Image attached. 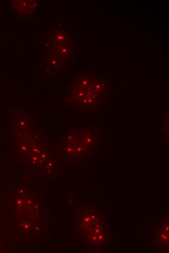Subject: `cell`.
I'll use <instances>...</instances> for the list:
<instances>
[{
	"label": "cell",
	"mask_w": 169,
	"mask_h": 253,
	"mask_svg": "<svg viewBox=\"0 0 169 253\" xmlns=\"http://www.w3.org/2000/svg\"><path fill=\"white\" fill-rule=\"evenodd\" d=\"M80 224L87 240L95 247L101 248L106 243L107 227L104 219L96 212L90 210L82 218Z\"/></svg>",
	"instance_id": "6da1fadb"
},
{
	"label": "cell",
	"mask_w": 169,
	"mask_h": 253,
	"mask_svg": "<svg viewBox=\"0 0 169 253\" xmlns=\"http://www.w3.org/2000/svg\"><path fill=\"white\" fill-rule=\"evenodd\" d=\"M39 3V1L34 0H11L10 6L16 14L24 16L34 13L38 6Z\"/></svg>",
	"instance_id": "7a4b0ae2"
},
{
	"label": "cell",
	"mask_w": 169,
	"mask_h": 253,
	"mask_svg": "<svg viewBox=\"0 0 169 253\" xmlns=\"http://www.w3.org/2000/svg\"><path fill=\"white\" fill-rule=\"evenodd\" d=\"M53 37V40L51 43V53L54 55V58H60L61 57L66 56L70 48V42L68 36H66L64 33L62 41H57L55 35Z\"/></svg>",
	"instance_id": "3957f363"
},
{
	"label": "cell",
	"mask_w": 169,
	"mask_h": 253,
	"mask_svg": "<svg viewBox=\"0 0 169 253\" xmlns=\"http://www.w3.org/2000/svg\"><path fill=\"white\" fill-rule=\"evenodd\" d=\"M155 239L157 242L163 248L169 247V221L163 220L155 232Z\"/></svg>",
	"instance_id": "277c9868"
}]
</instances>
